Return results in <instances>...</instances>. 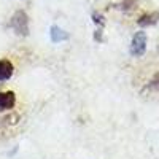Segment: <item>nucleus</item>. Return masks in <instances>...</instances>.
I'll return each instance as SVG.
<instances>
[{
	"mask_svg": "<svg viewBox=\"0 0 159 159\" xmlns=\"http://www.w3.org/2000/svg\"><path fill=\"white\" fill-rule=\"evenodd\" d=\"M10 25H11V29L15 30L18 35H21V37H25L29 34V18H27V15H25L22 10L16 11L15 15L11 16Z\"/></svg>",
	"mask_w": 159,
	"mask_h": 159,
	"instance_id": "nucleus-1",
	"label": "nucleus"
},
{
	"mask_svg": "<svg viewBox=\"0 0 159 159\" xmlns=\"http://www.w3.org/2000/svg\"><path fill=\"white\" fill-rule=\"evenodd\" d=\"M147 42H148V37L143 30L137 32L134 37H132V42H130V54L134 57H142L145 54V51H147Z\"/></svg>",
	"mask_w": 159,
	"mask_h": 159,
	"instance_id": "nucleus-2",
	"label": "nucleus"
},
{
	"mask_svg": "<svg viewBox=\"0 0 159 159\" xmlns=\"http://www.w3.org/2000/svg\"><path fill=\"white\" fill-rule=\"evenodd\" d=\"M15 103H16V94L13 91L0 92V111H8L15 108Z\"/></svg>",
	"mask_w": 159,
	"mask_h": 159,
	"instance_id": "nucleus-3",
	"label": "nucleus"
},
{
	"mask_svg": "<svg viewBox=\"0 0 159 159\" xmlns=\"http://www.w3.org/2000/svg\"><path fill=\"white\" fill-rule=\"evenodd\" d=\"M159 22V11H151V13H145L137 19V24L140 27H150Z\"/></svg>",
	"mask_w": 159,
	"mask_h": 159,
	"instance_id": "nucleus-4",
	"label": "nucleus"
},
{
	"mask_svg": "<svg viewBox=\"0 0 159 159\" xmlns=\"http://www.w3.org/2000/svg\"><path fill=\"white\" fill-rule=\"evenodd\" d=\"M15 73V67H13V64L7 59H2L0 61V81H7L10 80Z\"/></svg>",
	"mask_w": 159,
	"mask_h": 159,
	"instance_id": "nucleus-5",
	"label": "nucleus"
},
{
	"mask_svg": "<svg viewBox=\"0 0 159 159\" xmlns=\"http://www.w3.org/2000/svg\"><path fill=\"white\" fill-rule=\"evenodd\" d=\"M49 37H51L52 43H61V42L69 40V34L65 32L64 29H61L59 25H52V27L49 29Z\"/></svg>",
	"mask_w": 159,
	"mask_h": 159,
	"instance_id": "nucleus-6",
	"label": "nucleus"
},
{
	"mask_svg": "<svg viewBox=\"0 0 159 159\" xmlns=\"http://www.w3.org/2000/svg\"><path fill=\"white\" fill-rule=\"evenodd\" d=\"M135 5H137V0H124L123 3H119L116 7L119 10H132V8H135Z\"/></svg>",
	"mask_w": 159,
	"mask_h": 159,
	"instance_id": "nucleus-7",
	"label": "nucleus"
},
{
	"mask_svg": "<svg viewBox=\"0 0 159 159\" xmlns=\"http://www.w3.org/2000/svg\"><path fill=\"white\" fill-rule=\"evenodd\" d=\"M150 88L154 89V91H159V72H156L151 78V81H150Z\"/></svg>",
	"mask_w": 159,
	"mask_h": 159,
	"instance_id": "nucleus-8",
	"label": "nucleus"
},
{
	"mask_svg": "<svg viewBox=\"0 0 159 159\" xmlns=\"http://www.w3.org/2000/svg\"><path fill=\"white\" fill-rule=\"evenodd\" d=\"M92 19H94V22H96L97 25H100V27L105 24V18L100 15V13H92Z\"/></svg>",
	"mask_w": 159,
	"mask_h": 159,
	"instance_id": "nucleus-9",
	"label": "nucleus"
},
{
	"mask_svg": "<svg viewBox=\"0 0 159 159\" xmlns=\"http://www.w3.org/2000/svg\"><path fill=\"white\" fill-rule=\"evenodd\" d=\"M94 38H96V42H102V30H100V29H97V30H96Z\"/></svg>",
	"mask_w": 159,
	"mask_h": 159,
	"instance_id": "nucleus-10",
	"label": "nucleus"
}]
</instances>
